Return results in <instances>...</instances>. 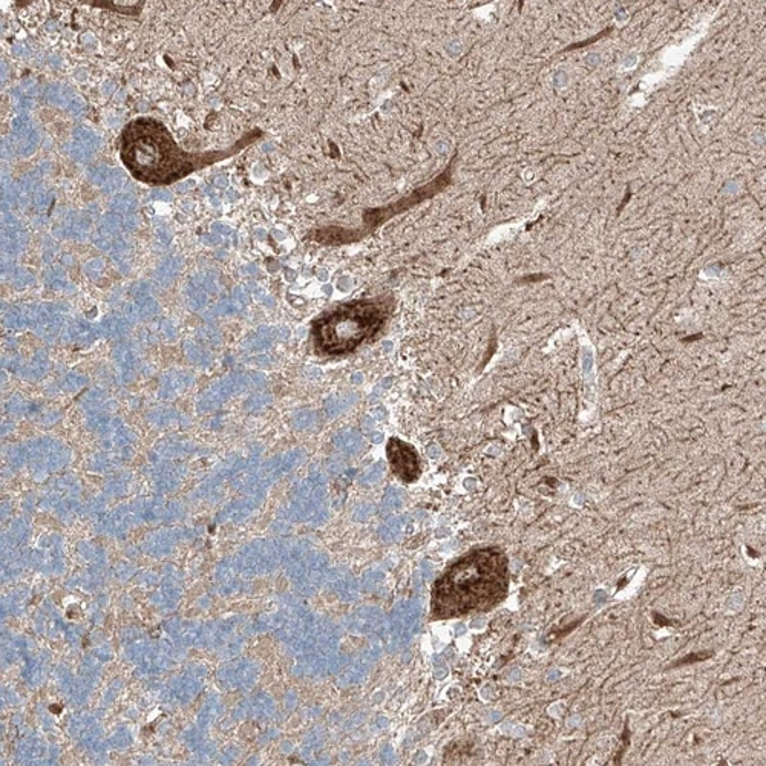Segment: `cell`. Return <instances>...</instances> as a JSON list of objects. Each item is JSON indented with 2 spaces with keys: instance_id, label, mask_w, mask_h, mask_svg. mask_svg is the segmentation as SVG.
<instances>
[{
  "instance_id": "5b68a950",
  "label": "cell",
  "mask_w": 766,
  "mask_h": 766,
  "mask_svg": "<svg viewBox=\"0 0 766 766\" xmlns=\"http://www.w3.org/2000/svg\"><path fill=\"white\" fill-rule=\"evenodd\" d=\"M388 460L394 474L405 483L416 482L420 477V460L416 449L399 439H391L388 443Z\"/></svg>"
},
{
  "instance_id": "6da1fadb",
  "label": "cell",
  "mask_w": 766,
  "mask_h": 766,
  "mask_svg": "<svg viewBox=\"0 0 766 766\" xmlns=\"http://www.w3.org/2000/svg\"><path fill=\"white\" fill-rule=\"evenodd\" d=\"M262 132H250L224 151L187 152L155 118L140 117L128 123L120 137V158L135 180L149 186H171L175 181L239 154Z\"/></svg>"
},
{
  "instance_id": "3957f363",
  "label": "cell",
  "mask_w": 766,
  "mask_h": 766,
  "mask_svg": "<svg viewBox=\"0 0 766 766\" xmlns=\"http://www.w3.org/2000/svg\"><path fill=\"white\" fill-rule=\"evenodd\" d=\"M387 307L382 302L361 301L342 305L313 325L316 347L327 354L350 353L382 327Z\"/></svg>"
},
{
  "instance_id": "8992f818",
  "label": "cell",
  "mask_w": 766,
  "mask_h": 766,
  "mask_svg": "<svg viewBox=\"0 0 766 766\" xmlns=\"http://www.w3.org/2000/svg\"><path fill=\"white\" fill-rule=\"evenodd\" d=\"M711 655H713V652L691 653V655H687L685 656V658L679 659L678 662H675V664H673V667H681V665L696 664V662L705 661V659L711 658Z\"/></svg>"
},
{
  "instance_id": "7a4b0ae2",
  "label": "cell",
  "mask_w": 766,
  "mask_h": 766,
  "mask_svg": "<svg viewBox=\"0 0 766 766\" xmlns=\"http://www.w3.org/2000/svg\"><path fill=\"white\" fill-rule=\"evenodd\" d=\"M508 589L506 555L497 547L471 550L434 583L431 610L442 619L489 612L505 600Z\"/></svg>"
},
{
  "instance_id": "52a82bcc",
  "label": "cell",
  "mask_w": 766,
  "mask_h": 766,
  "mask_svg": "<svg viewBox=\"0 0 766 766\" xmlns=\"http://www.w3.org/2000/svg\"><path fill=\"white\" fill-rule=\"evenodd\" d=\"M609 33H612V28H607L606 31H601L600 34H596L595 37H592V39L586 40V42L573 43V45H570L566 51H572V50H578V48H584V46L590 45V43H595L596 40L598 39H603V37H606L607 34Z\"/></svg>"
},
{
  "instance_id": "277c9868",
  "label": "cell",
  "mask_w": 766,
  "mask_h": 766,
  "mask_svg": "<svg viewBox=\"0 0 766 766\" xmlns=\"http://www.w3.org/2000/svg\"><path fill=\"white\" fill-rule=\"evenodd\" d=\"M454 161H456V157L452 158L451 163L448 164L445 172H442L436 180L414 190L408 197L402 198V200L397 201V203L380 207V209L368 210L364 217L368 230H373L374 227L380 226V224L390 220V218H393L397 213L405 212V210L411 209V207L417 206V204L423 203V201L431 200V198L436 197L437 194L443 192V190L451 184Z\"/></svg>"
},
{
  "instance_id": "ba28073f",
  "label": "cell",
  "mask_w": 766,
  "mask_h": 766,
  "mask_svg": "<svg viewBox=\"0 0 766 766\" xmlns=\"http://www.w3.org/2000/svg\"><path fill=\"white\" fill-rule=\"evenodd\" d=\"M653 619H655V622L656 624H658V626H667V627L672 626V621H668L667 618H664V616L659 615V613H655V615H653Z\"/></svg>"
}]
</instances>
